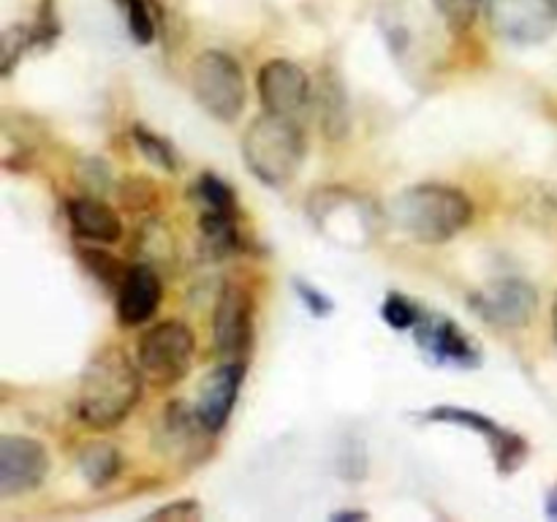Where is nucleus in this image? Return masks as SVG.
<instances>
[{"label": "nucleus", "mask_w": 557, "mask_h": 522, "mask_svg": "<svg viewBox=\"0 0 557 522\" xmlns=\"http://www.w3.org/2000/svg\"><path fill=\"white\" fill-rule=\"evenodd\" d=\"M141 370L117 346L101 348L79 381L76 411L92 430H112L134 411L141 397Z\"/></svg>", "instance_id": "obj_1"}, {"label": "nucleus", "mask_w": 557, "mask_h": 522, "mask_svg": "<svg viewBox=\"0 0 557 522\" xmlns=\"http://www.w3.org/2000/svg\"><path fill=\"white\" fill-rule=\"evenodd\" d=\"M473 204L462 190L449 185H413L392 201V221L417 243H449L471 223Z\"/></svg>", "instance_id": "obj_2"}, {"label": "nucleus", "mask_w": 557, "mask_h": 522, "mask_svg": "<svg viewBox=\"0 0 557 522\" xmlns=\"http://www.w3.org/2000/svg\"><path fill=\"white\" fill-rule=\"evenodd\" d=\"M243 158L256 179L270 188H286L305 161V136L294 117L261 114L243 136Z\"/></svg>", "instance_id": "obj_3"}, {"label": "nucleus", "mask_w": 557, "mask_h": 522, "mask_svg": "<svg viewBox=\"0 0 557 522\" xmlns=\"http://www.w3.org/2000/svg\"><path fill=\"white\" fill-rule=\"evenodd\" d=\"M190 87L196 101L221 123H232L245 107V76L237 60L226 52H201L190 69Z\"/></svg>", "instance_id": "obj_4"}, {"label": "nucleus", "mask_w": 557, "mask_h": 522, "mask_svg": "<svg viewBox=\"0 0 557 522\" xmlns=\"http://www.w3.org/2000/svg\"><path fill=\"white\" fill-rule=\"evenodd\" d=\"M194 335L183 321H163L141 335L139 370L158 389L180 384L194 362Z\"/></svg>", "instance_id": "obj_5"}, {"label": "nucleus", "mask_w": 557, "mask_h": 522, "mask_svg": "<svg viewBox=\"0 0 557 522\" xmlns=\"http://www.w3.org/2000/svg\"><path fill=\"white\" fill-rule=\"evenodd\" d=\"M490 27L511 44H542L557 27L555 0H487Z\"/></svg>", "instance_id": "obj_6"}, {"label": "nucleus", "mask_w": 557, "mask_h": 522, "mask_svg": "<svg viewBox=\"0 0 557 522\" xmlns=\"http://www.w3.org/2000/svg\"><path fill=\"white\" fill-rule=\"evenodd\" d=\"M47 473L49 455L44 444L25 435L0 438V498H14L41 487Z\"/></svg>", "instance_id": "obj_7"}, {"label": "nucleus", "mask_w": 557, "mask_h": 522, "mask_svg": "<svg viewBox=\"0 0 557 522\" xmlns=\"http://www.w3.org/2000/svg\"><path fill=\"white\" fill-rule=\"evenodd\" d=\"M536 304V288L520 277H504V281L490 283L473 297L476 313L487 324L500 326V330H522L531 324Z\"/></svg>", "instance_id": "obj_8"}, {"label": "nucleus", "mask_w": 557, "mask_h": 522, "mask_svg": "<svg viewBox=\"0 0 557 522\" xmlns=\"http://www.w3.org/2000/svg\"><path fill=\"white\" fill-rule=\"evenodd\" d=\"M253 332V299L239 283H226L212 315V343L223 357L248 351Z\"/></svg>", "instance_id": "obj_9"}, {"label": "nucleus", "mask_w": 557, "mask_h": 522, "mask_svg": "<svg viewBox=\"0 0 557 522\" xmlns=\"http://www.w3.org/2000/svg\"><path fill=\"white\" fill-rule=\"evenodd\" d=\"M259 98L267 112L297 117L310 98V79L292 60H270L259 71Z\"/></svg>", "instance_id": "obj_10"}, {"label": "nucleus", "mask_w": 557, "mask_h": 522, "mask_svg": "<svg viewBox=\"0 0 557 522\" xmlns=\"http://www.w3.org/2000/svg\"><path fill=\"white\" fill-rule=\"evenodd\" d=\"M430 419H435V422L466 424V427L479 430V433L487 438V444H490V449H493L500 473H515L517 468L525 462V455H528L525 440H522L517 433H511V430H504L500 424H495L493 419H487L484 413L468 411V408L444 406V408H435V411H430Z\"/></svg>", "instance_id": "obj_11"}, {"label": "nucleus", "mask_w": 557, "mask_h": 522, "mask_svg": "<svg viewBox=\"0 0 557 522\" xmlns=\"http://www.w3.org/2000/svg\"><path fill=\"white\" fill-rule=\"evenodd\" d=\"M243 378V362H226L221 364V368L212 370V373L201 381L199 397H196L194 408L210 433H218V430L226 427L228 417H232L234 411V402H237Z\"/></svg>", "instance_id": "obj_12"}, {"label": "nucleus", "mask_w": 557, "mask_h": 522, "mask_svg": "<svg viewBox=\"0 0 557 522\" xmlns=\"http://www.w3.org/2000/svg\"><path fill=\"white\" fill-rule=\"evenodd\" d=\"M163 288L158 272L147 264H136L125 272L117 286V319L125 326H141L156 315Z\"/></svg>", "instance_id": "obj_13"}, {"label": "nucleus", "mask_w": 557, "mask_h": 522, "mask_svg": "<svg viewBox=\"0 0 557 522\" xmlns=\"http://www.w3.org/2000/svg\"><path fill=\"white\" fill-rule=\"evenodd\" d=\"M69 223L76 237L87 243H117L123 237V223L117 212L92 196H79L69 201Z\"/></svg>", "instance_id": "obj_14"}, {"label": "nucleus", "mask_w": 557, "mask_h": 522, "mask_svg": "<svg viewBox=\"0 0 557 522\" xmlns=\"http://www.w3.org/2000/svg\"><path fill=\"white\" fill-rule=\"evenodd\" d=\"M417 337L438 359H449V362L457 364L476 362V351H473L471 340L457 330L455 321L444 319V315H422V321L417 324Z\"/></svg>", "instance_id": "obj_15"}, {"label": "nucleus", "mask_w": 557, "mask_h": 522, "mask_svg": "<svg viewBox=\"0 0 557 522\" xmlns=\"http://www.w3.org/2000/svg\"><path fill=\"white\" fill-rule=\"evenodd\" d=\"M79 468L92 487H103L120 471V455L109 444H90L79 451Z\"/></svg>", "instance_id": "obj_16"}, {"label": "nucleus", "mask_w": 557, "mask_h": 522, "mask_svg": "<svg viewBox=\"0 0 557 522\" xmlns=\"http://www.w3.org/2000/svg\"><path fill=\"white\" fill-rule=\"evenodd\" d=\"M201 234H205L207 248L215 256L226 253L237 245V226H234V212L205 210L201 212Z\"/></svg>", "instance_id": "obj_17"}, {"label": "nucleus", "mask_w": 557, "mask_h": 522, "mask_svg": "<svg viewBox=\"0 0 557 522\" xmlns=\"http://www.w3.org/2000/svg\"><path fill=\"white\" fill-rule=\"evenodd\" d=\"M321 98H324V134L332 136V139H341L348 130V114H346V98H343V90L337 82H324V90H321Z\"/></svg>", "instance_id": "obj_18"}, {"label": "nucleus", "mask_w": 557, "mask_h": 522, "mask_svg": "<svg viewBox=\"0 0 557 522\" xmlns=\"http://www.w3.org/2000/svg\"><path fill=\"white\" fill-rule=\"evenodd\" d=\"M196 196H199L201 207L205 210H221V212H234V194L223 179L205 174V177L196 183Z\"/></svg>", "instance_id": "obj_19"}, {"label": "nucleus", "mask_w": 557, "mask_h": 522, "mask_svg": "<svg viewBox=\"0 0 557 522\" xmlns=\"http://www.w3.org/2000/svg\"><path fill=\"white\" fill-rule=\"evenodd\" d=\"M381 315H384L386 324L395 326V330H417V324L422 321V313L417 310V304H413L411 299L400 297V294H389V297H386Z\"/></svg>", "instance_id": "obj_20"}, {"label": "nucleus", "mask_w": 557, "mask_h": 522, "mask_svg": "<svg viewBox=\"0 0 557 522\" xmlns=\"http://www.w3.org/2000/svg\"><path fill=\"white\" fill-rule=\"evenodd\" d=\"M134 139L136 145H139V150L145 152L147 161L158 163L161 169H166V172H172L174 166H177V161H174V150L166 145V141L161 139V136H156L152 130L141 128V125H136L134 128Z\"/></svg>", "instance_id": "obj_21"}, {"label": "nucleus", "mask_w": 557, "mask_h": 522, "mask_svg": "<svg viewBox=\"0 0 557 522\" xmlns=\"http://www.w3.org/2000/svg\"><path fill=\"white\" fill-rule=\"evenodd\" d=\"M125 11H128V30L139 44H150L156 38V20L147 5V0H125Z\"/></svg>", "instance_id": "obj_22"}, {"label": "nucleus", "mask_w": 557, "mask_h": 522, "mask_svg": "<svg viewBox=\"0 0 557 522\" xmlns=\"http://www.w3.org/2000/svg\"><path fill=\"white\" fill-rule=\"evenodd\" d=\"M441 16L449 22L451 30H468L476 20L479 0H435Z\"/></svg>", "instance_id": "obj_23"}, {"label": "nucleus", "mask_w": 557, "mask_h": 522, "mask_svg": "<svg viewBox=\"0 0 557 522\" xmlns=\"http://www.w3.org/2000/svg\"><path fill=\"white\" fill-rule=\"evenodd\" d=\"M85 264L90 266L92 272H96L98 275V281L101 283H123V277H125V272L128 270H120V264H117V259H112V256H107V253H101V250H85Z\"/></svg>", "instance_id": "obj_24"}, {"label": "nucleus", "mask_w": 557, "mask_h": 522, "mask_svg": "<svg viewBox=\"0 0 557 522\" xmlns=\"http://www.w3.org/2000/svg\"><path fill=\"white\" fill-rule=\"evenodd\" d=\"M33 33L27 30H20V27H14V30H9L3 36V74H9L11 69H14L16 58H20L22 52H25L27 41H33Z\"/></svg>", "instance_id": "obj_25"}, {"label": "nucleus", "mask_w": 557, "mask_h": 522, "mask_svg": "<svg viewBox=\"0 0 557 522\" xmlns=\"http://www.w3.org/2000/svg\"><path fill=\"white\" fill-rule=\"evenodd\" d=\"M201 511L194 500H180L177 506H163V509L152 511L150 520H199Z\"/></svg>", "instance_id": "obj_26"}, {"label": "nucleus", "mask_w": 557, "mask_h": 522, "mask_svg": "<svg viewBox=\"0 0 557 522\" xmlns=\"http://www.w3.org/2000/svg\"><path fill=\"white\" fill-rule=\"evenodd\" d=\"M299 294H302V299H305V302H308V308L313 310V313L324 315L326 310H330V299L321 297V294L313 291V288H310V286H302V283H299Z\"/></svg>", "instance_id": "obj_27"}, {"label": "nucleus", "mask_w": 557, "mask_h": 522, "mask_svg": "<svg viewBox=\"0 0 557 522\" xmlns=\"http://www.w3.org/2000/svg\"><path fill=\"white\" fill-rule=\"evenodd\" d=\"M364 511H341V514H335V520H364Z\"/></svg>", "instance_id": "obj_28"}, {"label": "nucleus", "mask_w": 557, "mask_h": 522, "mask_svg": "<svg viewBox=\"0 0 557 522\" xmlns=\"http://www.w3.org/2000/svg\"><path fill=\"white\" fill-rule=\"evenodd\" d=\"M549 514H557V487L553 493V500H549Z\"/></svg>", "instance_id": "obj_29"}, {"label": "nucleus", "mask_w": 557, "mask_h": 522, "mask_svg": "<svg viewBox=\"0 0 557 522\" xmlns=\"http://www.w3.org/2000/svg\"><path fill=\"white\" fill-rule=\"evenodd\" d=\"M553 330H555V337H557V297H555V304H553Z\"/></svg>", "instance_id": "obj_30"}]
</instances>
